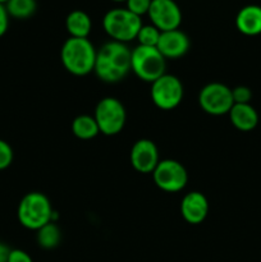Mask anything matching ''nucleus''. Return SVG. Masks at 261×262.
<instances>
[{
    "label": "nucleus",
    "mask_w": 261,
    "mask_h": 262,
    "mask_svg": "<svg viewBox=\"0 0 261 262\" xmlns=\"http://www.w3.org/2000/svg\"><path fill=\"white\" fill-rule=\"evenodd\" d=\"M66 28L69 37L89 38L92 30L91 17L83 10H72L66 18Z\"/></svg>",
    "instance_id": "obj_16"
},
{
    "label": "nucleus",
    "mask_w": 261,
    "mask_h": 262,
    "mask_svg": "<svg viewBox=\"0 0 261 262\" xmlns=\"http://www.w3.org/2000/svg\"><path fill=\"white\" fill-rule=\"evenodd\" d=\"M94 118L100 133L105 136H115L119 135L124 128L127 113L120 100L109 96L97 102Z\"/></svg>",
    "instance_id": "obj_6"
},
{
    "label": "nucleus",
    "mask_w": 261,
    "mask_h": 262,
    "mask_svg": "<svg viewBox=\"0 0 261 262\" xmlns=\"http://www.w3.org/2000/svg\"><path fill=\"white\" fill-rule=\"evenodd\" d=\"M14 159L13 148L7 141L0 140V170H5L9 168Z\"/></svg>",
    "instance_id": "obj_21"
},
{
    "label": "nucleus",
    "mask_w": 261,
    "mask_h": 262,
    "mask_svg": "<svg viewBox=\"0 0 261 262\" xmlns=\"http://www.w3.org/2000/svg\"><path fill=\"white\" fill-rule=\"evenodd\" d=\"M166 60L160 51L153 46H136L130 55V71L141 81L153 83L165 74Z\"/></svg>",
    "instance_id": "obj_5"
},
{
    "label": "nucleus",
    "mask_w": 261,
    "mask_h": 262,
    "mask_svg": "<svg viewBox=\"0 0 261 262\" xmlns=\"http://www.w3.org/2000/svg\"><path fill=\"white\" fill-rule=\"evenodd\" d=\"M235 27L245 36H257L261 33V7L250 4L240 9L235 15Z\"/></svg>",
    "instance_id": "obj_14"
},
{
    "label": "nucleus",
    "mask_w": 261,
    "mask_h": 262,
    "mask_svg": "<svg viewBox=\"0 0 261 262\" xmlns=\"http://www.w3.org/2000/svg\"><path fill=\"white\" fill-rule=\"evenodd\" d=\"M199 104L205 113L214 117L228 114L234 105L232 89L220 82L207 83L200 91Z\"/></svg>",
    "instance_id": "obj_8"
},
{
    "label": "nucleus",
    "mask_w": 261,
    "mask_h": 262,
    "mask_svg": "<svg viewBox=\"0 0 261 262\" xmlns=\"http://www.w3.org/2000/svg\"><path fill=\"white\" fill-rule=\"evenodd\" d=\"M9 18L5 5L0 4V37H3L9 28Z\"/></svg>",
    "instance_id": "obj_25"
},
{
    "label": "nucleus",
    "mask_w": 261,
    "mask_h": 262,
    "mask_svg": "<svg viewBox=\"0 0 261 262\" xmlns=\"http://www.w3.org/2000/svg\"><path fill=\"white\" fill-rule=\"evenodd\" d=\"M8 2H9V0H0V4H4L5 5Z\"/></svg>",
    "instance_id": "obj_28"
},
{
    "label": "nucleus",
    "mask_w": 261,
    "mask_h": 262,
    "mask_svg": "<svg viewBox=\"0 0 261 262\" xmlns=\"http://www.w3.org/2000/svg\"><path fill=\"white\" fill-rule=\"evenodd\" d=\"M161 31H159L155 26L153 25H143L141 27V30L138 31L137 35V41L138 45L142 46H153L156 48L159 42V38H160Z\"/></svg>",
    "instance_id": "obj_20"
},
{
    "label": "nucleus",
    "mask_w": 261,
    "mask_h": 262,
    "mask_svg": "<svg viewBox=\"0 0 261 262\" xmlns=\"http://www.w3.org/2000/svg\"><path fill=\"white\" fill-rule=\"evenodd\" d=\"M130 55L127 43L107 41L96 54L95 74L105 83L120 82L130 72Z\"/></svg>",
    "instance_id": "obj_1"
},
{
    "label": "nucleus",
    "mask_w": 261,
    "mask_h": 262,
    "mask_svg": "<svg viewBox=\"0 0 261 262\" xmlns=\"http://www.w3.org/2000/svg\"><path fill=\"white\" fill-rule=\"evenodd\" d=\"M36 239H37L38 246L44 250H54V248L58 247L61 241L60 228L58 227L56 223H48L37 230Z\"/></svg>",
    "instance_id": "obj_18"
},
{
    "label": "nucleus",
    "mask_w": 261,
    "mask_h": 262,
    "mask_svg": "<svg viewBox=\"0 0 261 262\" xmlns=\"http://www.w3.org/2000/svg\"><path fill=\"white\" fill-rule=\"evenodd\" d=\"M228 115L233 127L242 132H250L258 124V114L251 104H234Z\"/></svg>",
    "instance_id": "obj_15"
},
{
    "label": "nucleus",
    "mask_w": 261,
    "mask_h": 262,
    "mask_svg": "<svg viewBox=\"0 0 261 262\" xmlns=\"http://www.w3.org/2000/svg\"><path fill=\"white\" fill-rule=\"evenodd\" d=\"M143 26L142 19L127 8H113L102 18V28L113 41L127 43L135 40Z\"/></svg>",
    "instance_id": "obj_4"
},
{
    "label": "nucleus",
    "mask_w": 261,
    "mask_h": 262,
    "mask_svg": "<svg viewBox=\"0 0 261 262\" xmlns=\"http://www.w3.org/2000/svg\"><path fill=\"white\" fill-rule=\"evenodd\" d=\"M7 262H33L32 257L23 250H10Z\"/></svg>",
    "instance_id": "obj_24"
},
{
    "label": "nucleus",
    "mask_w": 261,
    "mask_h": 262,
    "mask_svg": "<svg viewBox=\"0 0 261 262\" xmlns=\"http://www.w3.org/2000/svg\"><path fill=\"white\" fill-rule=\"evenodd\" d=\"M72 132L79 140L87 141L96 137L100 133V129L97 127L94 115L82 114L74 118V120L72 122Z\"/></svg>",
    "instance_id": "obj_17"
},
{
    "label": "nucleus",
    "mask_w": 261,
    "mask_h": 262,
    "mask_svg": "<svg viewBox=\"0 0 261 262\" xmlns=\"http://www.w3.org/2000/svg\"><path fill=\"white\" fill-rule=\"evenodd\" d=\"M232 96L234 104H250L252 91L247 86H237L232 90Z\"/></svg>",
    "instance_id": "obj_23"
},
{
    "label": "nucleus",
    "mask_w": 261,
    "mask_h": 262,
    "mask_svg": "<svg viewBox=\"0 0 261 262\" xmlns=\"http://www.w3.org/2000/svg\"><path fill=\"white\" fill-rule=\"evenodd\" d=\"M9 17L15 19H27L35 14L37 9L36 0H9L5 4Z\"/></svg>",
    "instance_id": "obj_19"
},
{
    "label": "nucleus",
    "mask_w": 261,
    "mask_h": 262,
    "mask_svg": "<svg viewBox=\"0 0 261 262\" xmlns=\"http://www.w3.org/2000/svg\"><path fill=\"white\" fill-rule=\"evenodd\" d=\"M189 38L182 30H171L161 32L156 49L165 59H178L186 55L189 50Z\"/></svg>",
    "instance_id": "obj_12"
},
{
    "label": "nucleus",
    "mask_w": 261,
    "mask_h": 262,
    "mask_svg": "<svg viewBox=\"0 0 261 262\" xmlns=\"http://www.w3.org/2000/svg\"><path fill=\"white\" fill-rule=\"evenodd\" d=\"M133 169L141 174H153L159 164V150L155 142L147 138H141L133 143L129 154Z\"/></svg>",
    "instance_id": "obj_11"
},
{
    "label": "nucleus",
    "mask_w": 261,
    "mask_h": 262,
    "mask_svg": "<svg viewBox=\"0 0 261 262\" xmlns=\"http://www.w3.org/2000/svg\"><path fill=\"white\" fill-rule=\"evenodd\" d=\"M10 253V248L5 243L0 242V262H7L8 256Z\"/></svg>",
    "instance_id": "obj_26"
},
{
    "label": "nucleus",
    "mask_w": 261,
    "mask_h": 262,
    "mask_svg": "<svg viewBox=\"0 0 261 262\" xmlns=\"http://www.w3.org/2000/svg\"><path fill=\"white\" fill-rule=\"evenodd\" d=\"M147 15L161 32L178 30L182 23V10L174 0H153Z\"/></svg>",
    "instance_id": "obj_10"
},
{
    "label": "nucleus",
    "mask_w": 261,
    "mask_h": 262,
    "mask_svg": "<svg viewBox=\"0 0 261 262\" xmlns=\"http://www.w3.org/2000/svg\"><path fill=\"white\" fill-rule=\"evenodd\" d=\"M96 54L97 50L89 38L69 37L61 46L60 59L66 71L83 77L94 72Z\"/></svg>",
    "instance_id": "obj_2"
},
{
    "label": "nucleus",
    "mask_w": 261,
    "mask_h": 262,
    "mask_svg": "<svg viewBox=\"0 0 261 262\" xmlns=\"http://www.w3.org/2000/svg\"><path fill=\"white\" fill-rule=\"evenodd\" d=\"M182 217L188 224H201L209 214V201L202 192L192 191L182 199L181 202Z\"/></svg>",
    "instance_id": "obj_13"
},
{
    "label": "nucleus",
    "mask_w": 261,
    "mask_h": 262,
    "mask_svg": "<svg viewBox=\"0 0 261 262\" xmlns=\"http://www.w3.org/2000/svg\"><path fill=\"white\" fill-rule=\"evenodd\" d=\"M112 2H114V3H125L127 0H112Z\"/></svg>",
    "instance_id": "obj_27"
},
{
    "label": "nucleus",
    "mask_w": 261,
    "mask_h": 262,
    "mask_svg": "<svg viewBox=\"0 0 261 262\" xmlns=\"http://www.w3.org/2000/svg\"><path fill=\"white\" fill-rule=\"evenodd\" d=\"M54 209L48 197L41 192L25 194L18 204L17 217L23 228L37 232L40 228L53 222Z\"/></svg>",
    "instance_id": "obj_3"
},
{
    "label": "nucleus",
    "mask_w": 261,
    "mask_h": 262,
    "mask_svg": "<svg viewBox=\"0 0 261 262\" xmlns=\"http://www.w3.org/2000/svg\"><path fill=\"white\" fill-rule=\"evenodd\" d=\"M153 0H127L125 2V8L133 14L142 17V15L147 14L148 9Z\"/></svg>",
    "instance_id": "obj_22"
},
{
    "label": "nucleus",
    "mask_w": 261,
    "mask_h": 262,
    "mask_svg": "<svg viewBox=\"0 0 261 262\" xmlns=\"http://www.w3.org/2000/svg\"><path fill=\"white\" fill-rule=\"evenodd\" d=\"M151 100L161 110H173L183 100L182 81L173 74H163L151 83Z\"/></svg>",
    "instance_id": "obj_7"
},
{
    "label": "nucleus",
    "mask_w": 261,
    "mask_h": 262,
    "mask_svg": "<svg viewBox=\"0 0 261 262\" xmlns=\"http://www.w3.org/2000/svg\"><path fill=\"white\" fill-rule=\"evenodd\" d=\"M153 178L156 187L161 191L176 193L187 186L188 174L186 168L179 161L173 159H164L159 161L155 170L153 171Z\"/></svg>",
    "instance_id": "obj_9"
}]
</instances>
